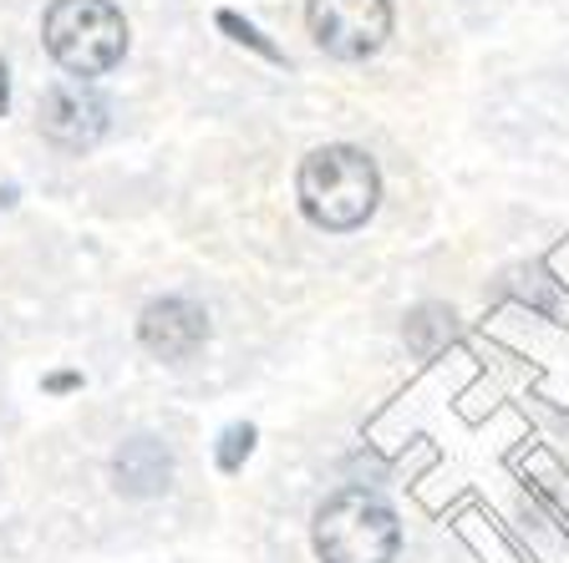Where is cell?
I'll return each instance as SVG.
<instances>
[{
    "label": "cell",
    "mask_w": 569,
    "mask_h": 563,
    "mask_svg": "<svg viewBox=\"0 0 569 563\" xmlns=\"http://www.w3.org/2000/svg\"><path fill=\"white\" fill-rule=\"evenodd\" d=\"M300 209L316 229H331V234H346V229H361V223L377 213L381 199V173L361 148H320L300 163Z\"/></svg>",
    "instance_id": "6da1fadb"
},
{
    "label": "cell",
    "mask_w": 569,
    "mask_h": 563,
    "mask_svg": "<svg viewBox=\"0 0 569 563\" xmlns=\"http://www.w3.org/2000/svg\"><path fill=\"white\" fill-rule=\"evenodd\" d=\"M316 559L320 563H391L402 543V523L377 493H336L316 513Z\"/></svg>",
    "instance_id": "7a4b0ae2"
},
{
    "label": "cell",
    "mask_w": 569,
    "mask_h": 563,
    "mask_svg": "<svg viewBox=\"0 0 569 563\" xmlns=\"http://www.w3.org/2000/svg\"><path fill=\"white\" fill-rule=\"evenodd\" d=\"M47 51L71 77H102L128 51V21L112 0H57L47 11Z\"/></svg>",
    "instance_id": "3957f363"
},
{
    "label": "cell",
    "mask_w": 569,
    "mask_h": 563,
    "mask_svg": "<svg viewBox=\"0 0 569 563\" xmlns=\"http://www.w3.org/2000/svg\"><path fill=\"white\" fill-rule=\"evenodd\" d=\"M306 21L320 51H331L341 61H367L387 47L391 6L387 0H310Z\"/></svg>",
    "instance_id": "277c9868"
},
{
    "label": "cell",
    "mask_w": 569,
    "mask_h": 563,
    "mask_svg": "<svg viewBox=\"0 0 569 563\" xmlns=\"http://www.w3.org/2000/svg\"><path fill=\"white\" fill-rule=\"evenodd\" d=\"M36 118H41V132H47L57 148L82 153V148H92L107 132V102L82 77H71V82H57L41 92V112H36Z\"/></svg>",
    "instance_id": "5b68a950"
},
{
    "label": "cell",
    "mask_w": 569,
    "mask_h": 563,
    "mask_svg": "<svg viewBox=\"0 0 569 563\" xmlns=\"http://www.w3.org/2000/svg\"><path fill=\"white\" fill-rule=\"evenodd\" d=\"M138 341L163 361H183L209 341V315L193 300H153L138 320Z\"/></svg>",
    "instance_id": "8992f818"
},
{
    "label": "cell",
    "mask_w": 569,
    "mask_h": 563,
    "mask_svg": "<svg viewBox=\"0 0 569 563\" xmlns=\"http://www.w3.org/2000/svg\"><path fill=\"white\" fill-rule=\"evenodd\" d=\"M112 477L128 497H158L173 477V458H168V446L158 436H132L112 458Z\"/></svg>",
    "instance_id": "52a82bcc"
},
{
    "label": "cell",
    "mask_w": 569,
    "mask_h": 563,
    "mask_svg": "<svg viewBox=\"0 0 569 563\" xmlns=\"http://www.w3.org/2000/svg\"><path fill=\"white\" fill-rule=\"evenodd\" d=\"M452 341V315L442 305H422L412 310V320H407V345H412V355H438L442 345Z\"/></svg>",
    "instance_id": "ba28073f"
},
{
    "label": "cell",
    "mask_w": 569,
    "mask_h": 563,
    "mask_svg": "<svg viewBox=\"0 0 569 563\" xmlns=\"http://www.w3.org/2000/svg\"><path fill=\"white\" fill-rule=\"evenodd\" d=\"M249 446H254V426H229V432H224V446H219V468H224V472H239V462L249 458Z\"/></svg>",
    "instance_id": "9c48e42d"
},
{
    "label": "cell",
    "mask_w": 569,
    "mask_h": 563,
    "mask_svg": "<svg viewBox=\"0 0 569 563\" xmlns=\"http://www.w3.org/2000/svg\"><path fill=\"white\" fill-rule=\"evenodd\" d=\"M219 26H224V31H229V36H234V41H244V47H254V51H260V57L280 61V51H274V47H270V41H264V36H260V31H254V26H249V21H239V16H234V11H219Z\"/></svg>",
    "instance_id": "30bf717a"
},
{
    "label": "cell",
    "mask_w": 569,
    "mask_h": 563,
    "mask_svg": "<svg viewBox=\"0 0 569 563\" xmlns=\"http://www.w3.org/2000/svg\"><path fill=\"white\" fill-rule=\"evenodd\" d=\"M6 107H11V77H6V61H0V118H6Z\"/></svg>",
    "instance_id": "8fae6325"
}]
</instances>
